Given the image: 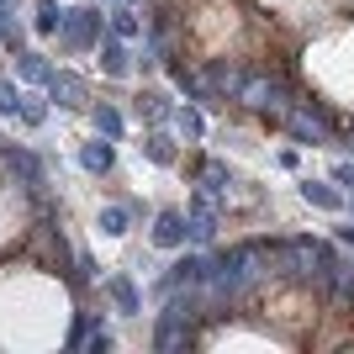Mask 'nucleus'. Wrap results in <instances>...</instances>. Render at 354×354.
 Returning <instances> with one entry per match:
<instances>
[{
	"label": "nucleus",
	"instance_id": "obj_1",
	"mask_svg": "<svg viewBox=\"0 0 354 354\" xmlns=\"http://www.w3.org/2000/svg\"><path fill=\"white\" fill-rule=\"evenodd\" d=\"M233 101L259 111V117H270V122H286V111H291V85H286V74H275V69H243V85H238Z\"/></svg>",
	"mask_w": 354,
	"mask_h": 354
},
{
	"label": "nucleus",
	"instance_id": "obj_2",
	"mask_svg": "<svg viewBox=\"0 0 354 354\" xmlns=\"http://www.w3.org/2000/svg\"><path fill=\"white\" fill-rule=\"evenodd\" d=\"M106 11L101 6H74V11H64V21H59V48L64 53H90V48H101V37H106Z\"/></svg>",
	"mask_w": 354,
	"mask_h": 354
},
{
	"label": "nucleus",
	"instance_id": "obj_3",
	"mask_svg": "<svg viewBox=\"0 0 354 354\" xmlns=\"http://www.w3.org/2000/svg\"><path fill=\"white\" fill-rule=\"evenodd\" d=\"M0 159H6V169L16 175V185H21L32 201H43V196H48V169H43V159H37L32 148H21V143H0Z\"/></svg>",
	"mask_w": 354,
	"mask_h": 354
},
{
	"label": "nucleus",
	"instance_id": "obj_4",
	"mask_svg": "<svg viewBox=\"0 0 354 354\" xmlns=\"http://www.w3.org/2000/svg\"><path fill=\"white\" fill-rule=\"evenodd\" d=\"M207 286H212V254L196 249V254H185L180 265H169V275H164L153 291L169 296V291H207Z\"/></svg>",
	"mask_w": 354,
	"mask_h": 354
},
{
	"label": "nucleus",
	"instance_id": "obj_5",
	"mask_svg": "<svg viewBox=\"0 0 354 354\" xmlns=\"http://www.w3.org/2000/svg\"><path fill=\"white\" fill-rule=\"evenodd\" d=\"M43 90H48V101L59 106V111H90V85L74 69H53Z\"/></svg>",
	"mask_w": 354,
	"mask_h": 354
},
{
	"label": "nucleus",
	"instance_id": "obj_6",
	"mask_svg": "<svg viewBox=\"0 0 354 354\" xmlns=\"http://www.w3.org/2000/svg\"><path fill=\"white\" fill-rule=\"evenodd\" d=\"M344 270H349V265H344V254L333 249V243H323V238H317V249H312V275H307V281L317 286L323 296H333V291H339V281H344Z\"/></svg>",
	"mask_w": 354,
	"mask_h": 354
},
{
	"label": "nucleus",
	"instance_id": "obj_7",
	"mask_svg": "<svg viewBox=\"0 0 354 354\" xmlns=\"http://www.w3.org/2000/svg\"><path fill=\"white\" fill-rule=\"evenodd\" d=\"M196 344V323L191 317H175V312H159V323H153V349L159 354H180Z\"/></svg>",
	"mask_w": 354,
	"mask_h": 354
},
{
	"label": "nucleus",
	"instance_id": "obj_8",
	"mask_svg": "<svg viewBox=\"0 0 354 354\" xmlns=\"http://www.w3.org/2000/svg\"><path fill=\"white\" fill-rule=\"evenodd\" d=\"M191 243L196 249H212V243H217V201H212L207 191L191 196Z\"/></svg>",
	"mask_w": 354,
	"mask_h": 354
},
{
	"label": "nucleus",
	"instance_id": "obj_9",
	"mask_svg": "<svg viewBox=\"0 0 354 354\" xmlns=\"http://www.w3.org/2000/svg\"><path fill=\"white\" fill-rule=\"evenodd\" d=\"M191 238V212H153V243L159 249H185Z\"/></svg>",
	"mask_w": 354,
	"mask_h": 354
},
{
	"label": "nucleus",
	"instance_id": "obj_10",
	"mask_svg": "<svg viewBox=\"0 0 354 354\" xmlns=\"http://www.w3.org/2000/svg\"><path fill=\"white\" fill-rule=\"evenodd\" d=\"M101 291H106V301L122 312V317H143V296H138V286H133V275H106L101 281Z\"/></svg>",
	"mask_w": 354,
	"mask_h": 354
},
{
	"label": "nucleus",
	"instance_id": "obj_11",
	"mask_svg": "<svg viewBox=\"0 0 354 354\" xmlns=\"http://www.w3.org/2000/svg\"><path fill=\"white\" fill-rule=\"evenodd\" d=\"M169 80H175L185 95H191L196 106H217V95H212V85H207V74L201 69H191L185 59H169Z\"/></svg>",
	"mask_w": 354,
	"mask_h": 354
},
{
	"label": "nucleus",
	"instance_id": "obj_12",
	"mask_svg": "<svg viewBox=\"0 0 354 354\" xmlns=\"http://www.w3.org/2000/svg\"><path fill=\"white\" fill-rule=\"evenodd\" d=\"M95 53H101V74H106V80H127L133 53H127V43H122L117 32H111V37H101V48H95Z\"/></svg>",
	"mask_w": 354,
	"mask_h": 354
},
{
	"label": "nucleus",
	"instance_id": "obj_13",
	"mask_svg": "<svg viewBox=\"0 0 354 354\" xmlns=\"http://www.w3.org/2000/svg\"><path fill=\"white\" fill-rule=\"evenodd\" d=\"M133 111H138V122H148V127H164V122L175 117V101H169L164 90H143L133 101Z\"/></svg>",
	"mask_w": 354,
	"mask_h": 354
},
{
	"label": "nucleus",
	"instance_id": "obj_14",
	"mask_svg": "<svg viewBox=\"0 0 354 354\" xmlns=\"http://www.w3.org/2000/svg\"><path fill=\"white\" fill-rule=\"evenodd\" d=\"M201 74H207V85H212V95H217V101H233L238 85H243V69H238V64H222V59L207 64Z\"/></svg>",
	"mask_w": 354,
	"mask_h": 354
},
{
	"label": "nucleus",
	"instance_id": "obj_15",
	"mask_svg": "<svg viewBox=\"0 0 354 354\" xmlns=\"http://www.w3.org/2000/svg\"><path fill=\"white\" fill-rule=\"evenodd\" d=\"M80 164H85V175H111V164H117V143L95 133V143L80 148Z\"/></svg>",
	"mask_w": 354,
	"mask_h": 354
},
{
	"label": "nucleus",
	"instance_id": "obj_16",
	"mask_svg": "<svg viewBox=\"0 0 354 354\" xmlns=\"http://www.w3.org/2000/svg\"><path fill=\"white\" fill-rule=\"evenodd\" d=\"M143 159L148 164H159V169H175V159H180V148H175V138L169 133H159V127H153V133H143Z\"/></svg>",
	"mask_w": 354,
	"mask_h": 354
},
{
	"label": "nucleus",
	"instance_id": "obj_17",
	"mask_svg": "<svg viewBox=\"0 0 354 354\" xmlns=\"http://www.w3.org/2000/svg\"><path fill=\"white\" fill-rule=\"evenodd\" d=\"M48 74H53V64H48L43 53H32V48H21V53H16V80H21V85H37V90H43Z\"/></svg>",
	"mask_w": 354,
	"mask_h": 354
},
{
	"label": "nucleus",
	"instance_id": "obj_18",
	"mask_svg": "<svg viewBox=\"0 0 354 354\" xmlns=\"http://www.w3.org/2000/svg\"><path fill=\"white\" fill-rule=\"evenodd\" d=\"M90 122H95V133H101V138H111V143H117V138L127 133V117H122V111H117L111 101H90Z\"/></svg>",
	"mask_w": 354,
	"mask_h": 354
},
{
	"label": "nucleus",
	"instance_id": "obj_19",
	"mask_svg": "<svg viewBox=\"0 0 354 354\" xmlns=\"http://www.w3.org/2000/svg\"><path fill=\"white\" fill-rule=\"evenodd\" d=\"M201 191L212 196V201H227V191H233V169L222 159H207L201 164Z\"/></svg>",
	"mask_w": 354,
	"mask_h": 354
},
{
	"label": "nucleus",
	"instance_id": "obj_20",
	"mask_svg": "<svg viewBox=\"0 0 354 354\" xmlns=\"http://www.w3.org/2000/svg\"><path fill=\"white\" fill-rule=\"evenodd\" d=\"M301 201H307V207H323V212H344L349 196L333 191V185H323V180H301Z\"/></svg>",
	"mask_w": 354,
	"mask_h": 354
},
{
	"label": "nucleus",
	"instance_id": "obj_21",
	"mask_svg": "<svg viewBox=\"0 0 354 354\" xmlns=\"http://www.w3.org/2000/svg\"><path fill=\"white\" fill-rule=\"evenodd\" d=\"M16 122H21V127H43V122H48V90H43V95H37V85L21 90V111H16Z\"/></svg>",
	"mask_w": 354,
	"mask_h": 354
},
{
	"label": "nucleus",
	"instance_id": "obj_22",
	"mask_svg": "<svg viewBox=\"0 0 354 354\" xmlns=\"http://www.w3.org/2000/svg\"><path fill=\"white\" fill-rule=\"evenodd\" d=\"M106 32H117L122 43H133V37H143V16L127 11V6H117V11H106Z\"/></svg>",
	"mask_w": 354,
	"mask_h": 354
},
{
	"label": "nucleus",
	"instance_id": "obj_23",
	"mask_svg": "<svg viewBox=\"0 0 354 354\" xmlns=\"http://www.w3.org/2000/svg\"><path fill=\"white\" fill-rule=\"evenodd\" d=\"M169 122H175V133L191 138V143H196V138H207V117H201V106H175V117H169Z\"/></svg>",
	"mask_w": 354,
	"mask_h": 354
},
{
	"label": "nucleus",
	"instance_id": "obj_24",
	"mask_svg": "<svg viewBox=\"0 0 354 354\" xmlns=\"http://www.w3.org/2000/svg\"><path fill=\"white\" fill-rule=\"evenodd\" d=\"M127 227H133V207H127V201H111V207H101V233H106V238H122Z\"/></svg>",
	"mask_w": 354,
	"mask_h": 354
},
{
	"label": "nucleus",
	"instance_id": "obj_25",
	"mask_svg": "<svg viewBox=\"0 0 354 354\" xmlns=\"http://www.w3.org/2000/svg\"><path fill=\"white\" fill-rule=\"evenodd\" d=\"M0 43H6V48H16V53H21V43H27V27H21V21H16V11H11V0H6V6H0Z\"/></svg>",
	"mask_w": 354,
	"mask_h": 354
},
{
	"label": "nucleus",
	"instance_id": "obj_26",
	"mask_svg": "<svg viewBox=\"0 0 354 354\" xmlns=\"http://www.w3.org/2000/svg\"><path fill=\"white\" fill-rule=\"evenodd\" d=\"M59 21H64L59 0H37V6H32V27H37V32H48V37H53V32H59Z\"/></svg>",
	"mask_w": 354,
	"mask_h": 354
},
{
	"label": "nucleus",
	"instance_id": "obj_27",
	"mask_svg": "<svg viewBox=\"0 0 354 354\" xmlns=\"http://www.w3.org/2000/svg\"><path fill=\"white\" fill-rule=\"evenodd\" d=\"M21 111V80H0V117Z\"/></svg>",
	"mask_w": 354,
	"mask_h": 354
},
{
	"label": "nucleus",
	"instance_id": "obj_28",
	"mask_svg": "<svg viewBox=\"0 0 354 354\" xmlns=\"http://www.w3.org/2000/svg\"><path fill=\"white\" fill-rule=\"evenodd\" d=\"M85 349H90V354H111V333H106V323L85 333Z\"/></svg>",
	"mask_w": 354,
	"mask_h": 354
},
{
	"label": "nucleus",
	"instance_id": "obj_29",
	"mask_svg": "<svg viewBox=\"0 0 354 354\" xmlns=\"http://www.w3.org/2000/svg\"><path fill=\"white\" fill-rule=\"evenodd\" d=\"M333 296H339L344 307H354V265L344 270V281H339V291H333Z\"/></svg>",
	"mask_w": 354,
	"mask_h": 354
},
{
	"label": "nucleus",
	"instance_id": "obj_30",
	"mask_svg": "<svg viewBox=\"0 0 354 354\" xmlns=\"http://www.w3.org/2000/svg\"><path fill=\"white\" fill-rule=\"evenodd\" d=\"M339 243H344V249L354 254V227H339Z\"/></svg>",
	"mask_w": 354,
	"mask_h": 354
}]
</instances>
